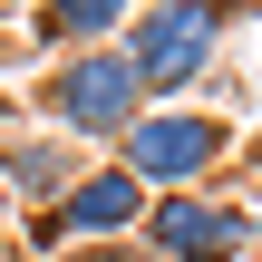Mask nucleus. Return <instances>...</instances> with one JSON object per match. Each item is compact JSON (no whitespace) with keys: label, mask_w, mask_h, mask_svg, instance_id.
<instances>
[{"label":"nucleus","mask_w":262,"mask_h":262,"mask_svg":"<svg viewBox=\"0 0 262 262\" xmlns=\"http://www.w3.org/2000/svg\"><path fill=\"white\" fill-rule=\"evenodd\" d=\"M117 165H126L146 194H204V185L233 165V117H214V107H194V97L146 107V117L126 126V146H117Z\"/></svg>","instance_id":"obj_3"},{"label":"nucleus","mask_w":262,"mask_h":262,"mask_svg":"<svg viewBox=\"0 0 262 262\" xmlns=\"http://www.w3.org/2000/svg\"><path fill=\"white\" fill-rule=\"evenodd\" d=\"M233 19H243V10H224V0H146V10L126 19V39H117V49L136 58L146 97H156V107H175L194 78H214V68H224Z\"/></svg>","instance_id":"obj_1"},{"label":"nucleus","mask_w":262,"mask_h":262,"mask_svg":"<svg viewBox=\"0 0 262 262\" xmlns=\"http://www.w3.org/2000/svg\"><path fill=\"white\" fill-rule=\"evenodd\" d=\"M136 10H146V0H39V29H49L58 49H117Z\"/></svg>","instance_id":"obj_7"},{"label":"nucleus","mask_w":262,"mask_h":262,"mask_svg":"<svg viewBox=\"0 0 262 262\" xmlns=\"http://www.w3.org/2000/svg\"><path fill=\"white\" fill-rule=\"evenodd\" d=\"M146 204H156V194H146V185H136L117 156H97V165H88V175H78V185H68L49 214H29V243H39V253H78V243H136Z\"/></svg>","instance_id":"obj_4"},{"label":"nucleus","mask_w":262,"mask_h":262,"mask_svg":"<svg viewBox=\"0 0 262 262\" xmlns=\"http://www.w3.org/2000/svg\"><path fill=\"white\" fill-rule=\"evenodd\" d=\"M39 97H49V126L68 146H126V126L156 107L126 49H58V68L39 78Z\"/></svg>","instance_id":"obj_2"},{"label":"nucleus","mask_w":262,"mask_h":262,"mask_svg":"<svg viewBox=\"0 0 262 262\" xmlns=\"http://www.w3.org/2000/svg\"><path fill=\"white\" fill-rule=\"evenodd\" d=\"M58 262H156L146 243H78V253H58Z\"/></svg>","instance_id":"obj_8"},{"label":"nucleus","mask_w":262,"mask_h":262,"mask_svg":"<svg viewBox=\"0 0 262 262\" xmlns=\"http://www.w3.org/2000/svg\"><path fill=\"white\" fill-rule=\"evenodd\" d=\"M253 243H262V214H253Z\"/></svg>","instance_id":"obj_10"},{"label":"nucleus","mask_w":262,"mask_h":262,"mask_svg":"<svg viewBox=\"0 0 262 262\" xmlns=\"http://www.w3.org/2000/svg\"><path fill=\"white\" fill-rule=\"evenodd\" d=\"M78 175H88V146H68L58 126H49V136H10V146H0V185H10V204H29V214H49Z\"/></svg>","instance_id":"obj_6"},{"label":"nucleus","mask_w":262,"mask_h":262,"mask_svg":"<svg viewBox=\"0 0 262 262\" xmlns=\"http://www.w3.org/2000/svg\"><path fill=\"white\" fill-rule=\"evenodd\" d=\"M136 243L156 262H243L253 204H243V194H156L146 224H136Z\"/></svg>","instance_id":"obj_5"},{"label":"nucleus","mask_w":262,"mask_h":262,"mask_svg":"<svg viewBox=\"0 0 262 262\" xmlns=\"http://www.w3.org/2000/svg\"><path fill=\"white\" fill-rule=\"evenodd\" d=\"M224 10H262V0H224Z\"/></svg>","instance_id":"obj_9"}]
</instances>
